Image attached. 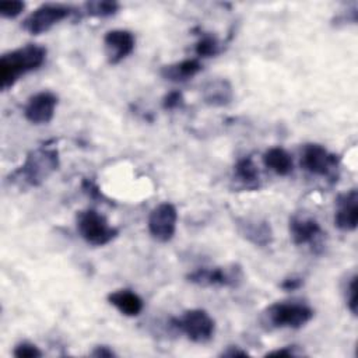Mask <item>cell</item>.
Wrapping results in <instances>:
<instances>
[{
    "instance_id": "obj_1",
    "label": "cell",
    "mask_w": 358,
    "mask_h": 358,
    "mask_svg": "<svg viewBox=\"0 0 358 358\" xmlns=\"http://www.w3.org/2000/svg\"><path fill=\"white\" fill-rule=\"evenodd\" d=\"M60 166L59 150L43 144L31 150L24 162L10 175V182L24 187L41 186Z\"/></svg>"
},
{
    "instance_id": "obj_2",
    "label": "cell",
    "mask_w": 358,
    "mask_h": 358,
    "mask_svg": "<svg viewBox=\"0 0 358 358\" xmlns=\"http://www.w3.org/2000/svg\"><path fill=\"white\" fill-rule=\"evenodd\" d=\"M48 50L38 43H27L3 53L0 57V87L3 91L11 88L22 76L35 71L46 62Z\"/></svg>"
},
{
    "instance_id": "obj_3",
    "label": "cell",
    "mask_w": 358,
    "mask_h": 358,
    "mask_svg": "<svg viewBox=\"0 0 358 358\" xmlns=\"http://www.w3.org/2000/svg\"><path fill=\"white\" fill-rule=\"evenodd\" d=\"M315 316V310L305 302L281 301L268 305L262 322L270 329H301Z\"/></svg>"
},
{
    "instance_id": "obj_4",
    "label": "cell",
    "mask_w": 358,
    "mask_h": 358,
    "mask_svg": "<svg viewBox=\"0 0 358 358\" xmlns=\"http://www.w3.org/2000/svg\"><path fill=\"white\" fill-rule=\"evenodd\" d=\"M169 326L196 344H206L215 334V320L207 310L200 308L187 309L180 316L171 317Z\"/></svg>"
},
{
    "instance_id": "obj_5",
    "label": "cell",
    "mask_w": 358,
    "mask_h": 358,
    "mask_svg": "<svg viewBox=\"0 0 358 358\" xmlns=\"http://www.w3.org/2000/svg\"><path fill=\"white\" fill-rule=\"evenodd\" d=\"M186 280L190 284L203 287V288H238L245 281V273L241 264L231 263L227 266L215 267H199L189 274Z\"/></svg>"
},
{
    "instance_id": "obj_6",
    "label": "cell",
    "mask_w": 358,
    "mask_h": 358,
    "mask_svg": "<svg viewBox=\"0 0 358 358\" xmlns=\"http://www.w3.org/2000/svg\"><path fill=\"white\" fill-rule=\"evenodd\" d=\"M76 227L78 235L91 246H105L119 235V229L112 227L106 217L94 208L78 211Z\"/></svg>"
},
{
    "instance_id": "obj_7",
    "label": "cell",
    "mask_w": 358,
    "mask_h": 358,
    "mask_svg": "<svg viewBox=\"0 0 358 358\" xmlns=\"http://www.w3.org/2000/svg\"><path fill=\"white\" fill-rule=\"evenodd\" d=\"M74 7L63 3H45L31 11L21 22L25 32L31 35H41L52 29L55 25L76 14Z\"/></svg>"
},
{
    "instance_id": "obj_8",
    "label": "cell",
    "mask_w": 358,
    "mask_h": 358,
    "mask_svg": "<svg viewBox=\"0 0 358 358\" xmlns=\"http://www.w3.org/2000/svg\"><path fill=\"white\" fill-rule=\"evenodd\" d=\"M301 166L310 175L334 179L337 178L340 158L322 144L309 143L302 148Z\"/></svg>"
},
{
    "instance_id": "obj_9",
    "label": "cell",
    "mask_w": 358,
    "mask_h": 358,
    "mask_svg": "<svg viewBox=\"0 0 358 358\" xmlns=\"http://www.w3.org/2000/svg\"><path fill=\"white\" fill-rule=\"evenodd\" d=\"M178 225V210L169 203L164 201L155 206L148 215L147 227L148 232L157 242L166 243L169 242L176 232Z\"/></svg>"
},
{
    "instance_id": "obj_10",
    "label": "cell",
    "mask_w": 358,
    "mask_h": 358,
    "mask_svg": "<svg viewBox=\"0 0 358 358\" xmlns=\"http://www.w3.org/2000/svg\"><path fill=\"white\" fill-rule=\"evenodd\" d=\"M288 232L294 245H310V248L315 250L316 248H320L319 245L322 243V238L324 235L317 220L305 214H294L289 217Z\"/></svg>"
},
{
    "instance_id": "obj_11",
    "label": "cell",
    "mask_w": 358,
    "mask_h": 358,
    "mask_svg": "<svg viewBox=\"0 0 358 358\" xmlns=\"http://www.w3.org/2000/svg\"><path fill=\"white\" fill-rule=\"evenodd\" d=\"M59 96L52 91H39L27 99L24 117L36 126L48 124L56 112Z\"/></svg>"
},
{
    "instance_id": "obj_12",
    "label": "cell",
    "mask_w": 358,
    "mask_h": 358,
    "mask_svg": "<svg viewBox=\"0 0 358 358\" xmlns=\"http://www.w3.org/2000/svg\"><path fill=\"white\" fill-rule=\"evenodd\" d=\"M238 234L249 243L266 248L274 241V232L270 222L259 217H236L234 220Z\"/></svg>"
},
{
    "instance_id": "obj_13",
    "label": "cell",
    "mask_w": 358,
    "mask_h": 358,
    "mask_svg": "<svg viewBox=\"0 0 358 358\" xmlns=\"http://www.w3.org/2000/svg\"><path fill=\"white\" fill-rule=\"evenodd\" d=\"M136 46L133 32L127 29H110L103 36L105 56L109 64L115 66L129 57Z\"/></svg>"
},
{
    "instance_id": "obj_14",
    "label": "cell",
    "mask_w": 358,
    "mask_h": 358,
    "mask_svg": "<svg viewBox=\"0 0 358 358\" xmlns=\"http://www.w3.org/2000/svg\"><path fill=\"white\" fill-rule=\"evenodd\" d=\"M358 224V192L357 189H350L340 193L336 199V213L334 225L344 232H351L357 229Z\"/></svg>"
},
{
    "instance_id": "obj_15",
    "label": "cell",
    "mask_w": 358,
    "mask_h": 358,
    "mask_svg": "<svg viewBox=\"0 0 358 358\" xmlns=\"http://www.w3.org/2000/svg\"><path fill=\"white\" fill-rule=\"evenodd\" d=\"M201 98L208 106H227L234 99L232 84L227 78H211L201 88Z\"/></svg>"
},
{
    "instance_id": "obj_16",
    "label": "cell",
    "mask_w": 358,
    "mask_h": 358,
    "mask_svg": "<svg viewBox=\"0 0 358 358\" xmlns=\"http://www.w3.org/2000/svg\"><path fill=\"white\" fill-rule=\"evenodd\" d=\"M106 299L117 312L127 317L138 316L144 309L143 298L137 292L127 288H120L109 292Z\"/></svg>"
},
{
    "instance_id": "obj_17",
    "label": "cell",
    "mask_w": 358,
    "mask_h": 358,
    "mask_svg": "<svg viewBox=\"0 0 358 358\" xmlns=\"http://www.w3.org/2000/svg\"><path fill=\"white\" fill-rule=\"evenodd\" d=\"M232 179L243 190H257L260 187L259 169L250 155L242 157L235 162Z\"/></svg>"
},
{
    "instance_id": "obj_18",
    "label": "cell",
    "mask_w": 358,
    "mask_h": 358,
    "mask_svg": "<svg viewBox=\"0 0 358 358\" xmlns=\"http://www.w3.org/2000/svg\"><path fill=\"white\" fill-rule=\"evenodd\" d=\"M203 66L199 59H185L176 63L165 64L159 70V76L172 83H185L199 74L201 71Z\"/></svg>"
},
{
    "instance_id": "obj_19",
    "label": "cell",
    "mask_w": 358,
    "mask_h": 358,
    "mask_svg": "<svg viewBox=\"0 0 358 358\" xmlns=\"http://www.w3.org/2000/svg\"><path fill=\"white\" fill-rule=\"evenodd\" d=\"M263 164L275 175L287 176L294 169V161L289 152L282 147H271L263 154Z\"/></svg>"
},
{
    "instance_id": "obj_20",
    "label": "cell",
    "mask_w": 358,
    "mask_h": 358,
    "mask_svg": "<svg viewBox=\"0 0 358 358\" xmlns=\"http://www.w3.org/2000/svg\"><path fill=\"white\" fill-rule=\"evenodd\" d=\"M120 10V4L117 1L112 0H91L85 1L81 6L83 14L88 17H98V18H106L115 15Z\"/></svg>"
},
{
    "instance_id": "obj_21",
    "label": "cell",
    "mask_w": 358,
    "mask_h": 358,
    "mask_svg": "<svg viewBox=\"0 0 358 358\" xmlns=\"http://www.w3.org/2000/svg\"><path fill=\"white\" fill-rule=\"evenodd\" d=\"M221 52L220 41L211 34H203L194 45V53L197 57H214Z\"/></svg>"
},
{
    "instance_id": "obj_22",
    "label": "cell",
    "mask_w": 358,
    "mask_h": 358,
    "mask_svg": "<svg viewBox=\"0 0 358 358\" xmlns=\"http://www.w3.org/2000/svg\"><path fill=\"white\" fill-rule=\"evenodd\" d=\"M344 296H345V305L348 310L354 316H357V275L355 274H352L348 278L344 289Z\"/></svg>"
},
{
    "instance_id": "obj_23",
    "label": "cell",
    "mask_w": 358,
    "mask_h": 358,
    "mask_svg": "<svg viewBox=\"0 0 358 358\" xmlns=\"http://www.w3.org/2000/svg\"><path fill=\"white\" fill-rule=\"evenodd\" d=\"M13 355L17 358H39L43 355V352L35 344L29 341H21L14 347Z\"/></svg>"
},
{
    "instance_id": "obj_24",
    "label": "cell",
    "mask_w": 358,
    "mask_h": 358,
    "mask_svg": "<svg viewBox=\"0 0 358 358\" xmlns=\"http://www.w3.org/2000/svg\"><path fill=\"white\" fill-rule=\"evenodd\" d=\"M161 103H162V108L165 110H176V109L183 108L185 96L179 90H173V91H169L168 94L164 95Z\"/></svg>"
},
{
    "instance_id": "obj_25",
    "label": "cell",
    "mask_w": 358,
    "mask_h": 358,
    "mask_svg": "<svg viewBox=\"0 0 358 358\" xmlns=\"http://www.w3.org/2000/svg\"><path fill=\"white\" fill-rule=\"evenodd\" d=\"M25 8L24 1H3L0 3V14L4 18H15Z\"/></svg>"
},
{
    "instance_id": "obj_26",
    "label": "cell",
    "mask_w": 358,
    "mask_h": 358,
    "mask_svg": "<svg viewBox=\"0 0 358 358\" xmlns=\"http://www.w3.org/2000/svg\"><path fill=\"white\" fill-rule=\"evenodd\" d=\"M81 189L83 192L88 196V197H92V199H105V196L102 194V192L99 190V187L88 178H84L83 182H81Z\"/></svg>"
},
{
    "instance_id": "obj_27",
    "label": "cell",
    "mask_w": 358,
    "mask_h": 358,
    "mask_svg": "<svg viewBox=\"0 0 358 358\" xmlns=\"http://www.w3.org/2000/svg\"><path fill=\"white\" fill-rule=\"evenodd\" d=\"M303 285V278L302 277H298V275H291V277H287L281 281L280 284V288L287 291V292H291V291H296L299 289Z\"/></svg>"
},
{
    "instance_id": "obj_28",
    "label": "cell",
    "mask_w": 358,
    "mask_h": 358,
    "mask_svg": "<svg viewBox=\"0 0 358 358\" xmlns=\"http://www.w3.org/2000/svg\"><path fill=\"white\" fill-rule=\"evenodd\" d=\"M90 355L91 357H96V358H109V357H115L116 352L110 347H108V345H96L90 352Z\"/></svg>"
},
{
    "instance_id": "obj_29",
    "label": "cell",
    "mask_w": 358,
    "mask_h": 358,
    "mask_svg": "<svg viewBox=\"0 0 358 358\" xmlns=\"http://www.w3.org/2000/svg\"><path fill=\"white\" fill-rule=\"evenodd\" d=\"M294 355H296L295 345H287V347H282V348H278V350H274V351H270L266 354V357H294Z\"/></svg>"
},
{
    "instance_id": "obj_30",
    "label": "cell",
    "mask_w": 358,
    "mask_h": 358,
    "mask_svg": "<svg viewBox=\"0 0 358 358\" xmlns=\"http://www.w3.org/2000/svg\"><path fill=\"white\" fill-rule=\"evenodd\" d=\"M220 355L221 357H246V355H249V352L242 350L238 345H228L227 350H224Z\"/></svg>"
}]
</instances>
